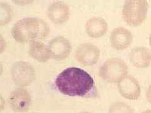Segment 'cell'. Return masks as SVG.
<instances>
[{
	"mask_svg": "<svg viewBox=\"0 0 151 113\" xmlns=\"http://www.w3.org/2000/svg\"><path fill=\"white\" fill-rule=\"evenodd\" d=\"M146 99L151 104V84L149 86L147 92H146Z\"/></svg>",
	"mask_w": 151,
	"mask_h": 113,
	"instance_id": "obj_17",
	"label": "cell"
},
{
	"mask_svg": "<svg viewBox=\"0 0 151 113\" xmlns=\"http://www.w3.org/2000/svg\"><path fill=\"white\" fill-rule=\"evenodd\" d=\"M0 10H1V26L6 25L7 23L12 20L13 16V11L12 8L7 3H1L0 4Z\"/></svg>",
	"mask_w": 151,
	"mask_h": 113,
	"instance_id": "obj_16",
	"label": "cell"
},
{
	"mask_svg": "<svg viewBox=\"0 0 151 113\" xmlns=\"http://www.w3.org/2000/svg\"><path fill=\"white\" fill-rule=\"evenodd\" d=\"M51 57L55 60L61 61L67 59L72 50V45L68 39L64 36H57L49 43Z\"/></svg>",
	"mask_w": 151,
	"mask_h": 113,
	"instance_id": "obj_8",
	"label": "cell"
},
{
	"mask_svg": "<svg viewBox=\"0 0 151 113\" xmlns=\"http://www.w3.org/2000/svg\"><path fill=\"white\" fill-rule=\"evenodd\" d=\"M28 53L33 59L40 62H46L51 57L48 46L39 40L30 42Z\"/></svg>",
	"mask_w": 151,
	"mask_h": 113,
	"instance_id": "obj_14",
	"label": "cell"
},
{
	"mask_svg": "<svg viewBox=\"0 0 151 113\" xmlns=\"http://www.w3.org/2000/svg\"><path fill=\"white\" fill-rule=\"evenodd\" d=\"M110 41L113 49L116 50H124L132 44L133 41V35L127 28L118 27L111 33Z\"/></svg>",
	"mask_w": 151,
	"mask_h": 113,
	"instance_id": "obj_11",
	"label": "cell"
},
{
	"mask_svg": "<svg viewBox=\"0 0 151 113\" xmlns=\"http://www.w3.org/2000/svg\"><path fill=\"white\" fill-rule=\"evenodd\" d=\"M129 60L135 67L147 68L151 64V50L144 46L135 47L130 51Z\"/></svg>",
	"mask_w": 151,
	"mask_h": 113,
	"instance_id": "obj_12",
	"label": "cell"
},
{
	"mask_svg": "<svg viewBox=\"0 0 151 113\" xmlns=\"http://www.w3.org/2000/svg\"><path fill=\"white\" fill-rule=\"evenodd\" d=\"M120 95L129 100H136L140 97L141 89L139 81L134 76L127 75L118 83Z\"/></svg>",
	"mask_w": 151,
	"mask_h": 113,
	"instance_id": "obj_9",
	"label": "cell"
},
{
	"mask_svg": "<svg viewBox=\"0 0 151 113\" xmlns=\"http://www.w3.org/2000/svg\"><path fill=\"white\" fill-rule=\"evenodd\" d=\"M148 9V2L145 0L126 1L122 9L123 19L129 26H139L147 18Z\"/></svg>",
	"mask_w": 151,
	"mask_h": 113,
	"instance_id": "obj_3",
	"label": "cell"
},
{
	"mask_svg": "<svg viewBox=\"0 0 151 113\" xmlns=\"http://www.w3.org/2000/svg\"><path fill=\"white\" fill-rule=\"evenodd\" d=\"M108 113H134V111L125 102H115L110 106Z\"/></svg>",
	"mask_w": 151,
	"mask_h": 113,
	"instance_id": "obj_15",
	"label": "cell"
},
{
	"mask_svg": "<svg viewBox=\"0 0 151 113\" xmlns=\"http://www.w3.org/2000/svg\"><path fill=\"white\" fill-rule=\"evenodd\" d=\"M141 113H151V110L150 109H147V110H145L144 111L142 112Z\"/></svg>",
	"mask_w": 151,
	"mask_h": 113,
	"instance_id": "obj_18",
	"label": "cell"
},
{
	"mask_svg": "<svg viewBox=\"0 0 151 113\" xmlns=\"http://www.w3.org/2000/svg\"><path fill=\"white\" fill-rule=\"evenodd\" d=\"M50 28L42 19L25 18L18 21L13 25L12 35L19 43L43 40L48 36Z\"/></svg>",
	"mask_w": 151,
	"mask_h": 113,
	"instance_id": "obj_2",
	"label": "cell"
},
{
	"mask_svg": "<svg viewBox=\"0 0 151 113\" xmlns=\"http://www.w3.org/2000/svg\"><path fill=\"white\" fill-rule=\"evenodd\" d=\"M55 85L64 95L70 97H95L97 90L91 75L79 67H68L57 76Z\"/></svg>",
	"mask_w": 151,
	"mask_h": 113,
	"instance_id": "obj_1",
	"label": "cell"
},
{
	"mask_svg": "<svg viewBox=\"0 0 151 113\" xmlns=\"http://www.w3.org/2000/svg\"><path fill=\"white\" fill-rule=\"evenodd\" d=\"M32 113H39V112H32Z\"/></svg>",
	"mask_w": 151,
	"mask_h": 113,
	"instance_id": "obj_21",
	"label": "cell"
},
{
	"mask_svg": "<svg viewBox=\"0 0 151 113\" xmlns=\"http://www.w3.org/2000/svg\"><path fill=\"white\" fill-rule=\"evenodd\" d=\"M128 65L124 60L119 58L108 59L99 70L100 77L110 83H119L128 75Z\"/></svg>",
	"mask_w": 151,
	"mask_h": 113,
	"instance_id": "obj_4",
	"label": "cell"
},
{
	"mask_svg": "<svg viewBox=\"0 0 151 113\" xmlns=\"http://www.w3.org/2000/svg\"><path fill=\"white\" fill-rule=\"evenodd\" d=\"M149 45H150V46L151 47V34H150V35L149 36Z\"/></svg>",
	"mask_w": 151,
	"mask_h": 113,
	"instance_id": "obj_19",
	"label": "cell"
},
{
	"mask_svg": "<svg viewBox=\"0 0 151 113\" xmlns=\"http://www.w3.org/2000/svg\"><path fill=\"white\" fill-rule=\"evenodd\" d=\"M11 72L14 83L20 88L30 86L35 79L34 68L24 61H19L14 64Z\"/></svg>",
	"mask_w": 151,
	"mask_h": 113,
	"instance_id": "obj_5",
	"label": "cell"
},
{
	"mask_svg": "<svg viewBox=\"0 0 151 113\" xmlns=\"http://www.w3.org/2000/svg\"><path fill=\"white\" fill-rule=\"evenodd\" d=\"M100 56V50L98 47L89 43L79 45L75 52L76 59L83 66H92L96 64Z\"/></svg>",
	"mask_w": 151,
	"mask_h": 113,
	"instance_id": "obj_6",
	"label": "cell"
},
{
	"mask_svg": "<svg viewBox=\"0 0 151 113\" xmlns=\"http://www.w3.org/2000/svg\"><path fill=\"white\" fill-rule=\"evenodd\" d=\"M85 30L89 36L98 39L103 36L108 30V23L101 17H93L86 21Z\"/></svg>",
	"mask_w": 151,
	"mask_h": 113,
	"instance_id": "obj_13",
	"label": "cell"
},
{
	"mask_svg": "<svg viewBox=\"0 0 151 113\" xmlns=\"http://www.w3.org/2000/svg\"><path fill=\"white\" fill-rule=\"evenodd\" d=\"M78 113H91V112H80Z\"/></svg>",
	"mask_w": 151,
	"mask_h": 113,
	"instance_id": "obj_20",
	"label": "cell"
},
{
	"mask_svg": "<svg viewBox=\"0 0 151 113\" xmlns=\"http://www.w3.org/2000/svg\"><path fill=\"white\" fill-rule=\"evenodd\" d=\"M8 101L12 109L17 112H25L28 111L32 104V97L26 89L18 88L9 96Z\"/></svg>",
	"mask_w": 151,
	"mask_h": 113,
	"instance_id": "obj_7",
	"label": "cell"
},
{
	"mask_svg": "<svg viewBox=\"0 0 151 113\" xmlns=\"http://www.w3.org/2000/svg\"><path fill=\"white\" fill-rule=\"evenodd\" d=\"M47 15L49 20L54 24H63L67 21L69 18V7L64 1H53L47 8Z\"/></svg>",
	"mask_w": 151,
	"mask_h": 113,
	"instance_id": "obj_10",
	"label": "cell"
}]
</instances>
